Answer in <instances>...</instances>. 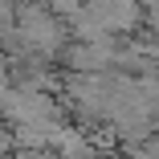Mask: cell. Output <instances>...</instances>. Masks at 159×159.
Wrapping results in <instances>:
<instances>
[{"mask_svg":"<svg viewBox=\"0 0 159 159\" xmlns=\"http://www.w3.org/2000/svg\"><path fill=\"white\" fill-rule=\"evenodd\" d=\"M4 147H12V135L4 131V126H0V151H4Z\"/></svg>","mask_w":159,"mask_h":159,"instance_id":"obj_1","label":"cell"}]
</instances>
